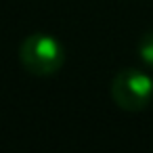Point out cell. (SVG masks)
<instances>
[{"label":"cell","mask_w":153,"mask_h":153,"mask_svg":"<svg viewBox=\"0 0 153 153\" xmlns=\"http://www.w3.org/2000/svg\"><path fill=\"white\" fill-rule=\"evenodd\" d=\"M19 61L32 76H55L65 63V48L51 34H30L19 46Z\"/></svg>","instance_id":"1"},{"label":"cell","mask_w":153,"mask_h":153,"mask_svg":"<svg viewBox=\"0 0 153 153\" xmlns=\"http://www.w3.org/2000/svg\"><path fill=\"white\" fill-rule=\"evenodd\" d=\"M138 57L145 65L153 67V32H147L138 40Z\"/></svg>","instance_id":"3"},{"label":"cell","mask_w":153,"mask_h":153,"mask_svg":"<svg viewBox=\"0 0 153 153\" xmlns=\"http://www.w3.org/2000/svg\"><path fill=\"white\" fill-rule=\"evenodd\" d=\"M109 92L120 109L136 113L147 109L153 101V78L143 69L124 67L113 76Z\"/></svg>","instance_id":"2"}]
</instances>
